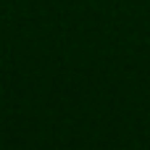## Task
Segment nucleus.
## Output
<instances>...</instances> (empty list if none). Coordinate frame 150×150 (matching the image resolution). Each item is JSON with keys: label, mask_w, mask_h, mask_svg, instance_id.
<instances>
[]
</instances>
